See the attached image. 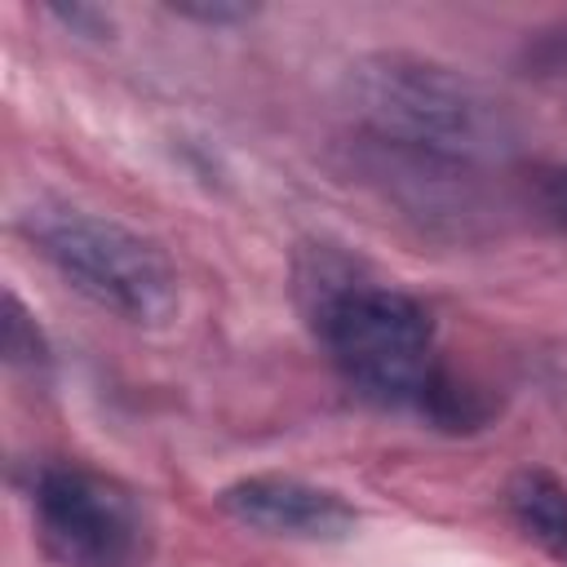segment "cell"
Here are the masks:
<instances>
[{
    "label": "cell",
    "instance_id": "1",
    "mask_svg": "<svg viewBox=\"0 0 567 567\" xmlns=\"http://www.w3.org/2000/svg\"><path fill=\"white\" fill-rule=\"evenodd\" d=\"M346 106L363 142L434 164L487 173L518 151V120L483 80L403 49H377L346 66Z\"/></svg>",
    "mask_w": 567,
    "mask_h": 567
},
{
    "label": "cell",
    "instance_id": "2",
    "mask_svg": "<svg viewBox=\"0 0 567 567\" xmlns=\"http://www.w3.org/2000/svg\"><path fill=\"white\" fill-rule=\"evenodd\" d=\"M297 301L315 341L359 399L416 412L443 363L434 315L412 292L368 279L350 257L319 244L297 257Z\"/></svg>",
    "mask_w": 567,
    "mask_h": 567
},
{
    "label": "cell",
    "instance_id": "3",
    "mask_svg": "<svg viewBox=\"0 0 567 567\" xmlns=\"http://www.w3.org/2000/svg\"><path fill=\"white\" fill-rule=\"evenodd\" d=\"M18 230L35 257L97 310L133 328H159L177 315V266L142 230L66 199L27 204Z\"/></svg>",
    "mask_w": 567,
    "mask_h": 567
},
{
    "label": "cell",
    "instance_id": "4",
    "mask_svg": "<svg viewBox=\"0 0 567 567\" xmlns=\"http://www.w3.org/2000/svg\"><path fill=\"white\" fill-rule=\"evenodd\" d=\"M31 518L58 567H142L151 523L137 496L80 461H49L31 478Z\"/></svg>",
    "mask_w": 567,
    "mask_h": 567
},
{
    "label": "cell",
    "instance_id": "5",
    "mask_svg": "<svg viewBox=\"0 0 567 567\" xmlns=\"http://www.w3.org/2000/svg\"><path fill=\"white\" fill-rule=\"evenodd\" d=\"M217 505L239 527L279 536V540L332 545L359 527V509L341 492L297 478V474H244L221 487Z\"/></svg>",
    "mask_w": 567,
    "mask_h": 567
},
{
    "label": "cell",
    "instance_id": "6",
    "mask_svg": "<svg viewBox=\"0 0 567 567\" xmlns=\"http://www.w3.org/2000/svg\"><path fill=\"white\" fill-rule=\"evenodd\" d=\"M505 505L514 527L536 549H545L558 567H567V483L540 465H527L509 478Z\"/></svg>",
    "mask_w": 567,
    "mask_h": 567
},
{
    "label": "cell",
    "instance_id": "7",
    "mask_svg": "<svg viewBox=\"0 0 567 567\" xmlns=\"http://www.w3.org/2000/svg\"><path fill=\"white\" fill-rule=\"evenodd\" d=\"M416 416L425 425L443 430V434H474L496 416V403L483 390H474L470 381H461L447 368H439L434 381L425 385L421 403H416Z\"/></svg>",
    "mask_w": 567,
    "mask_h": 567
},
{
    "label": "cell",
    "instance_id": "8",
    "mask_svg": "<svg viewBox=\"0 0 567 567\" xmlns=\"http://www.w3.org/2000/svg\"><path fill=\"white\" fill-rule=\"evenodd\" d=\"M4 363L35 385L53 377V346L13 288H4Z\"/></svg>",
    "mask_w": 567,
    "mask_h": 567
},
{
    "label": "cell",
    "instance_id": "9",
    "mask_svg": "<svg viewBox=\"0 0 567 567\" xmlns=\"http://www.w3.org/2000/svg\"><path fill=\"white\" fill-rule=\"evenodd\" d=\"M44 18H53L66 35H75V40H93V44H102V40H111L115 35V18L106 13V9H97V4H84V0H58V4H44Z\"/></svg>",
    "mask_w": 567,
    "mask_h": 567
},
{
    "label": "cell",
    "instance_id": "10",
    "mask_svg": "<svg viewBox=\"0 0 567 567\" xmlns=\"http://www.w3.org/2000/svg\"><path fill=\"white\" fill-rule=\"evenodd\" d=\"M173 18L182 22H199V27H244L257 18V4H239V0H182L168 4Z\"/></svg>",
    "mask_w": 567,
    "mask_h": 567
},
{
    "label": "cell",
    "instance_id": "11",
    "mask_svg": "<svg viewBox=\"0 0 567 567\" xmlns=\"http://www.w3.org/2000/svg\"><path fill=\"white\" fill-rule=\"evenodd\" d=\"M532 204H536V213H540L549 226L567 230V164L545 168V173L536 177V186H532Z\"/></svg>",
    "mask_w": 567,
    "mask_h": 567
}]
</instances>
